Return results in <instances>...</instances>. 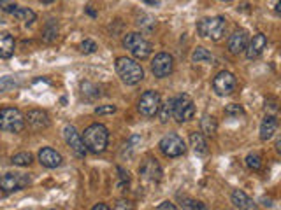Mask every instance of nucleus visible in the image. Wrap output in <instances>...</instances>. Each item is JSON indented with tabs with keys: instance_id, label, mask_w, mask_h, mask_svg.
<instances>
[{
	"instance_id": "41",
	"label": "nucleus",
	"mask_w": 281,
	"mask_h": 210,
	"mask_svg": "<svg viewBox=\"0 0 281 210\" xmlns=\"http://www.w3.org/2000/svg\"><path fill=\"white\" fill-rule=\"evenodd\" d=\"M222 2H228V0H222Z\"/></svg>"
},
{
	"instance_id": "39",
	"label": "nucleus",
	"mask_w": 281,
	"mask_h": 210,
	"mask_svg": "<svg viewBox=\"0 0 281 210\" xmlns=\"http://www.w3.org/2000/svg\"><path fill=\"white\" fill-rule=\"evenodd\" d=\"M42 4H50V2H54V0H40Z\"/></svg>"
},
{
	"instance_id": "37",
	"label": "nucleus",
	"mask_w": 281,
	"mask_h": 210,
	"mask_svg": "<svg viewBox=\"0 0 281 210\" xmlns=\"http://www.w3.org/2000/svg\"><path fill=\"white\" fill-rule=\"evenodd\" d=\"M156 210H178L176 209V205H174V203H170V202H162L158 205V209Z\"/></svg>"
},
{
	"instance_id": "16",
	"label": "nucleus",
	"mask_w": 281,
	"mask_h": 210,
	"mask_svg": "<svg viewBox=\"0 0 281 210\" xmlns=\"http://www.w3.org/2000/svg\"><path fill=\"white\" fill-rule=\"evenodd\" d=\"M267 47V37L264 35V33H256V35H253V39L250 40V44L246 46V56L250 58V60H253V58H258L260 54L264 53V49Z\"/></svg>"
},
{
	"instance_id": "24",
	"label": "nucleus",
	"mask_w": 281,
	"mask_h": 210,
	"mask_svg": "<svg viewBox=\"0 0 281 210\" xmlns=\"http://www.w3.org/2000/svg\"><path fill=\"white\" fill-rule=\"evenodd\" d=\"M12 16H14L16 19H20V21H25L26 25H32V23L36 21V12L28 7H18L12 12Z\"/></svg>"
},
{
	"instance_id": "35",
	"label": "nucleus",
	"mask_w": 281,
	"mask_h": 210,
	"mask_svg": "<svg viewBox=\"0 0 281 210\" xmlns=\"http://www.w3.org/2000/svg\"><path fill=\"white\" fill-rule=\"evenodd\" d=\"M114 112H116V107H114V105H98V107L95 109V114H97V116L114 114Z\"/></svg>"
},
{
	"instance_id": "10",
	"label": "nucleus",
	"mask_w": 281,
	"mask_h": 210,
	"mask_svg": "<svg viewBox=\"0 0 281 210\" xmlns=\"http://www.w3.org/2000/svg\"><path fill=\"white\" fill-rule=\"evenodd\" d=\"M62 133H64V139H65V142H67V146L74 151V154H76V156H80V158L86 156L88 151H86V147H84V144H83L81 133H78V130L74 128L72 125H65L64 130H62Z\"/></svg>"
},
{
	"instance_id": "30",
	"label": "nucleus",
	"mask_w": 281,
	"mask_h": 210,
	"mask_svg": "<svg viewBox=\"0 0 281 210\" xmlns=\"http://www.w3.org/2000/svg\"><path fill=\"white\" fill-rule=\"evenodd\" d=\"M56 35H58V26L54 25V21L51 19L46 25V28H44V40H46V42H51Z\"/></svg>"
},
{
	"instance_id": "18",
	"label": "nucleus",
	"mask_w": 281,
	"mask_h": 210,
	"mask_svg": "<svg viewBox=\"0 0 281 210\" xmlns=\"http://www.w3.org/2000/svg\"><path fill=\"white\" fill-rule=\"evenodd\" d=\"M230 198H232V203H234L239 210H256V205L253 203V200L250 198L244 191H241V189L232 191Z\"/></svg>"
},
{
	"instance_id": "31",
	"label": "nucleus",
	"mask_w": 281,
	"mask_h": 210,
	"mask_svg": "<svg viewBox=\"0 0 281 210\" xmlns=\"http://www.w3.org/2000/svg\"><path fill=\"white\" fill-rule=\"evenodd\" d=\"M183 209L184 210H206V207H204V203L197 202V200L186 198V200H183Z\"/></svg>"
},
{
	"instance_id": "15",
	"label": "nucleus",
	"mask_w": 281,
	"mask_h": 210,
	"mask_svg": "<svg viewBox=\"0 0 281 210\" xmlns=\"http://www.w3.org/2000/svg\"><path fill=\"white\" fill-rule=\"evenodd\" d=\"M39 161L46 168H58L64 163V158H62L60 153H56L51 147H44V149L39 151Z\"/></svg>"
},
{
	"instance_id": "8",
	"label": "nucleus",
	"mask_w": 281,
	"mask_h": 210,
	"mask_svg": "<svg viewBox=\"0 0 281 210\" xmlns=\"http://www.w3.org/2000/svg\"><path fill=\"white\" fill-rule=\"evenodd\" d=\"M160 151L166 154L167 158H178L183 156L186 153V146H184V140L181 139L176 133H167L158 144Z\"/></svg>"
},
{
	"instance_id": "19",
	"label": "nucleus",
	"mask_w": 281,
	"mask_h": 210,
	"mask_svg": "<svg viewBox=\"0 0 281 210\" xmlns=\"http://www.w3.org/2000/svg\"><path fill=\"white\" fill-rule=\"evenodd\" d=\"M278 130V119L272 114L266 116L260 123V139L262 140H270Z\"/></svg>"
},
{
	"instance_id": "13",
	"label": "nucleus",
	"mask_w": 281,
	"mask_h": 210,
	"mask_svg": "<svg viewBox=\"0 0 281 210\" xmlns=\"http://www.w3.org/2000/svg\"><path fill=\"white\" fill-rule=\"evenodd\" d=\"M139 174L144 181L158 182L160 179H162V168H160V165L156 163V160L150 158V160H146L144 163H142V167L139 168Z\"/></svg>"
},
{
	"instance_id": "7",
	"label": "nucleus",
	"mask_w": 281,
	"mask_h": 210,
	"mask_svg": "<svg viewBox=\"0 0 281 210\" xmlns=\"http://www.w3.org/2000/svg\"><path fill=\"white\" fill-rule=\"evenodd\" d=\"M160 105H162V98H160V93L158 91H153V89H148L140 95L139 100V112L144 118H155L160 111Z\"/></svg>"
},
{
	"instance_id": "34",
	"label": "nucleus",
	"mask_w": 281,
	"mask_h": 210,
	"mask_svg": "<svg viewBox=\"0 0 281 210\" xmlns=\"http://www.w3.org/2000/svg\"><path fill=\"white\" fill-rule=\"evenodd\" d=\"M0 9L4 12H9V14H12V12L18 9V5H16L14 0H0Z\"/></svg>"
},
{
	"instance_id": "3",
	"label": "nucleus",
	"mask_w": 281,
	"mask_h": 210,
	"mask_svg": "<svg viewBox=\"0 0 281 210\" xmlns=\"http://www.w3.org/2000/svg\"><path fill=\"white\" fill-rule=\"evenodd\" d=\"M227 21L224 16H214V18H204L197 23V32L200 37H208L211 40H220L225 35Z\"/></svg>"
},
{
	"instance_id": "6",
	"label": "nucleus",
	"mask_w": 281,
	"mask_h": 210,
	"mask_svg": "<svg viewBox=\"0 0 281 210\" xmlns=\"http://www.w3.org/2000/svg\"><path fill=\"white\" fill-rule=\"evenodd\" d=\"M195 114V105L194 100L186 93H181V95L174 96L172 98V118L178 123L190 121Z\"/></svg>"
},
{
	"instance_id": "25",
	"label": "nucleus",
	"mask_w": 281,
	"mask_h": 210,
	"mask_svg": "<svg viewBox=\"0 0 281 210\" xmlns=\"http://www.w3.org/2000/svg\"><path fill=\"white\" fill-rule=\"evenodd\" d=\"M81 91H83V96L88 100H95L100 96V88L95 86L94 82H83L81 84Z\"/></svg>"
},
{
	"instance_id": "1",
	"label": "nucleus",
	"mask_w": 281,
	"mask_h": 210,
	"mask_svg": "<svg viewBox=\"0 0 281 210\" xmlns=\"http://www.w3.org/2000/svg\"><path fill=\"white\" fill-rule=\"evenodd\" d=\"M81 139H83V144H84V147H86V151H90V153H94V154H100V153H104L106 147H108L109 132L104 125L94 123V125H90L84 130Z\"/></svg>"
},
{
	"instance_id": "21",
	"label": "nucleus",
	"mask_w": 281,
	"mask_h": 210,
	"mask_svg": "<svg viewBox=\"0 0 281 210\" xmlns=\"http://www.w3.org/2000/svg\"><path fill=\"white\" fill-rule=\"evenodd\" d=\"M190 144H192V149L195 151V154H198V156H206L208 154V144H206V139L200 132L190 133Z\"/></svg>"
},
{
	"instance_id": "2",
	"label": "nucleus",
	"mask_w": 281,
	"mask_h": 210,
	"mask_svg": "<svg viewBox=\"0 0 281 210\" xmlns=\"http://www.w3.org/2000/svg\"><path fill=\"white\" fill-rule=\"evenodd\" d=\"M116 74L120 75V79H122L125 84H139L142 79H144V70H142V67H140L139 63H137L136 60H132V58H126V56H122L116 60Z\"/></svg>"
},
{
	"instance_id": "28",
	"label": "nucleus",
	"mask_w": 281,
	"mask_h": 210,
	"mask_svg": "<svg viewBox=\"0 0 281 210\" xmlns=\"http://www.w3.org/2000/svg\"><path fill=\"white\" fill-rule=\"evenodd\" d=\"M246 167L255 172L260 170V168H262V156L256 153H250L248 156H246Z\"/></svg>"
},
{
	"instance_id": "11",
	"label": "nucleus",
	"mask_w": 281,
	"mask_h": 210,
	"mask_svg": "<svg viewBox=\"0 0 281 210\" xmlns=\"http://www.w3.org/2000/svg\"><path fill=\"white\" fill-rule=\"evenodd\" d=\"M236 86H238V79H236V75L232 74V72L222 70L220 74L213 79V89L216 91V95H220V96L230 95L236 89Z\"/></svg>"
},
{
	"instance_id": "29",
	"label": "nucleus",
	"mask_w": 281,
	"mask_h": 210,
	"mask_svg": "<svg viewBox=\"0 0 281 210\" xmlns=\"http://www.w3.org/2000/svg\"><path fill=\"white\" fill-rule=\"evenodd\" d=\"M16 86H18V82H16V79H14V77H11V75H6V77H0V93L11 91V89H14Z\"/></svg>"
},
{
	"instance_id": "17",
	"label": "nucleus",
	"mask_w": 281,
	"mask_h": 210,
	"mask_svg": "<svg viewBox=\"0 0 281 210\" xmlns=\"http://www.w3.org/2000/svg\"><path fill=\"white\" fill-rule=\"evenodd\" d=\"M227 46L232 54L242 53V51L246 49V46H248V33H246L244 30H238V32H234L230 35V39H228Z\"/></svg>"
},
{
	"instance_id": "27",
	"label": "nucleus",
	"mask_w": 281,
	"mask_h": 210,
	"mask_svg": "<svg viewBox=\"0 0 281 210\" xmlns=\"http://www.w3.org/2000/svg\"><path fill=\"white\" fill-rule=\"evenodd\" d=\"M32 154L30 153H18L12 156V165H16V167H28L30 163H32Z\"/></svg>"
},
{
	"instance_id": "5",
	"label": "nucleus",
	"mask_w": 281,
	"mask_h": 210,
	"mask_svg": "<svg viewBox=\"0 0 281 210\" xmlns=\"http://www.w3.org/2000/svg\"><path fill=\"white\" fill-rule=\"evenodd\" d=\"M0 130L8 133H20L25 130V116L14 107H6L0 111Z\"/></svg>"
},
{
	"instance_id": "33",
	"label": "nucleus",
	"mask_w": 281,
	"mask_h": 210,
	"mask_svg": "<svg viewBox=\"0 0 281 210\" xmlns=\"http://www.w3.org/2000/svg\"><path fill=\"white\" fill-rule=\"evenodd\" d=\"M81 51H83L84 54L95 53V51H97V44H95L92 39H84L83 42H81Z\"/></svg>"
},
{
	"instance_id": "12",
	"label": "nucleus",
	"mask_w": 281,
	"mask_h": 210,
	"mask_svg": "<svg viewBox=\"0 0 281 210\" xmlns=\"http://www.w3.org/2000/svg\"><path fill=\"white\" fill-rule=\"evenodd\" d=\"M174 68V58L169 53H158L152 61V72L155 77L164 79L172 74Z\"/></svg>"
},
{
	"instance_id": "26",
	"label": "nucleus",
	"mask_w": 281,
	"mask_h": 210,
	"mask_svg": "<svg viewBox=\"0 0 281 210\" xmlns=\"http://www.w3.org/2000/svg\"><path fill=\"white\" fill-rule=\"evenodd\" d=\"M158 116H160V121H162V123H167L170 118H172V98L167 100L164 105H160Z\"/></svg>"
},
{
	"instance_id": "20",
	"label": "nucleus",
	"mask_w": 281,
	"mask_h": 210,
	"mask_svg": "<svg viewBox=\"0 0 281 210\" xmlns=\"http://www.w3.org/2000/svg\"><path fill=\"white\" fill-rule=\"evenodd\" d=\"M14 54V39L11 33L0 32V58H11Z\"/></svg>"
},
{
	"instance_id": "14",
	"label": "nucleus",
	"mask_w": 281,
	"mask_h": 210,
	"mask_svg": "<svg viewBox=\"0 0 281 210\" xmlns=\"http://www.w3.org/2000/svg\"><path fill=\"white\" fill-rule=\"evenodd\" d=\"M25 123H28L32 130H44L50 126V116L44 111H40V109H32L25 116Z\"/></svg>"
},
{
	"instance_id": "40",
	"label": "nucleus",
	"mask_w": 281,
	"mask_h": 210,
	"mask_svg": "<svg viewBox=\"0 0 281 210\" xmlns=\"http://www.w3.org/2000/svg\"><path fill=\"white\" fill-rule=\"evenodd\" d=\"M153 2H156V0H146V4H153Z\"/></svg>"
},
{
	"instance_id": "38",
	"label": "nucleus",
	"mask_w": 281,
	"mask_h": 210,
	"mask_svg": "<svg viewBox=\"0 0 281 210\" xmlns=\"http://www.w3.org/2000/svg\"><path fill=\"white\" fill-rule=\"evenodd\" d=\"M92 210H111V209H109V207L106 205V203H97V205H95Z\"/></svg>"
},
{
	"instance_id": "36",
	"label": "nucleus",
	"mask_w": 281,
	"mask_h": 210,
	"mask_svg": "<svg viewBox=\"0 0 281 210\" xmlns=\"http://www.w3.org/2000/svg\"><path fill=\"white\" fill-rule=\"evenodd\" d=\"M112 210H134V203L128 202V200H120V202L114 203Z\"/></svg>"
},
{
	"instance_id": "32",
	"label": "nucleus",
	"mask_w": 281,
	"mask_h": 210,
	"mask_svg": "<svg viewBox=\"0 0 281 210\" xmlns=\"http://www.w3.org/2000/svg\"><path fill=\"white\" fill-rule=\"evenodd\" d=\"M225 114L228 116H234V118H239V116H244V109L241 105H236V103H230L225 107Z\"/></svg>"
},
{
	"instance_id": "4",
	"label": "nucleus",
	"mask_w": 281,
	"mask_h": 210,
	"mask_svg": "<svg viewBox=\"0 0 281 210\" xmlns=\"http://www.w3.org/2000/svg\"><path fill=\"white\" fill-rule=\"evenodd\" d=\"M123 47L128 49L137 60H146L152 54L153 46L137 32H130L123 37Z\"/></svg>"
},
{
	"instance_id": "22",
	"label": "nucleus",
	"mask_w": 281,
	"mask_h": 210,
	"mask_svg": "<svg viewBox=\"0 0 281 210\" xmlns=\"http://www.w3.org/2000/svg\"><path fill=\"white\" fill-rule=\"evenodd\" d=\"M216 130H218V123H216V119H214L213 116H211V114L202 116V119H200V133H202V135L211 137V135H214V133H216Z\"/></svg>"
},
{
	"instance_id": "9",
	"label": "nucleus",
	"mask_w": 281,
	"mask_h": 210,
	"mask_svg": "<svg viewBox=\"0 0 281 210\" xmlns=\"http://www.w3.org/2000/svg\"><path fill=\"white\" fill-rule=\"evenodd\" d=\"M30 184V177L26 174H4L0 175V189L4 193H14L26 188Z\"/></svg>"
},
{
	"instance_id": "23",
	"label": "nucleus",
	"mask_w": 281,
	"mask_h": 210,
	"mask_svg": "<svg viewBox=\"0 0 281 210\" xmlns=\"http://www.w3.org/2000/svg\"><path fill=\"white\" fill-rule=\"evenodd\" d=\"M192 61L194 63H213V54L209 53L206 47H197L192 53Z\"/></svg>"
}]
</instances>
